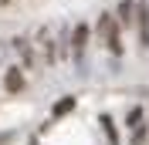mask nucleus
I'll return each mask as SVG.
<instances>
[{
    "instance_id": "8",
    "label": "nucleus",
    "mask_w": 149,
    "mask_h": 145,
    "mask_svg": "<svg viewBox=\"0 0 149 145\" xmlns=\"http://www.w3.org/2000/svg\"><path fill=\"white\" fill-rule=\"evenodd\" d=\"M10 44H14V51H17L20 57H24V64H27V68H34V51H31V44L24 41V37H14Z\"/></svg>"
},
{
    "instance_id": "4",
    "label": "nucleus",
    "mask_w": 149,
    "mask_h": 145,
    "mask_svg": "<svg viewBox=\"0 0 149 145\" xmlns=\"http://www.w3.org/2000/svg\"><path fill=\"white\" fill-rule=\"evenodd\" d=\"M98 34H102L105 44L119 34V20H115V14H109V10H102V14H98Z\"/></svg>"
},
{
    "instance_id": "5",
    "label": "nucleus",
    "mask_w": 149,
    "mask_h": 145,
    "mask_svg": "<svg viewBox=\"0 0 149 145\" xmlns=\"http://www.w3.org/2000/svg\"><path fill=\"white\" fill-rule=\"evenodd\" d=\"M136 30H139V44L149 47V3L139 0V20H136Z\"/></svg>"
},
{
    "instance_id": "9",
    "label": "nucleus",
    "mask_w": 149,
    "mask_h": 145,
    "mask_svg": "<svg viewBox=\"0 0 149 145\" xmlns=\"http://www.w3.org/2000/svg\"><path fill=\"white\" fill-rule=\"evenodd\" d=\"M68 111H74V98H71V95H65L61 101H54V108H51V115H54V118H65Z\"/></svg>"
},
{
    "instance_id": "14",
    "label": "nucleus",
    "mask_w": 149,
    "mask_h": 145,
    "mask_svg": "<svg viewBox=\"0 0 149 145\" xmlns=\"http://www.w3.org/2000/svg\"><path fill=\"white\" fill-rule=\"evenodd\" d=\"M0 3H7V0H0Z\"/></svg>"
},
{
    "instance_id": "13",
    "label": "nucleus",
    "mask_w": 149,
    "mask_h": 145,
    "mask_svg": "<svg viewBox=\"0 0 149 145\" xmlns=\"http://www.w3.org/2000/svg\"><path fill=\"white\" fill-rule=\"evenodd\" d=\"M10 142V132H0V145H7Z\"/></svg>"
},
{
    "instance_id": "7",
    "label": "nucleus",
    "mask_w": 149,
    "mask_h": 145,
    "mask_svg": "<svg viewBox=\"0 0 149 145\" xmlns=\"http://www.w3.org/2000/svg\"><path fill=\"white\" fill-rule=\"evenodd\" d=\"M98 125H102V132H105V138H109V145H119V132H115V122H112V115H98Z\"/></svg>"
},
{
    "instance_id": "12",
    "label": "nucleus",
    "mask_w": 149,
    "mask_h": 145,
    "mask_svg": "<svg viewBox=\"0 0 149 145\" xmlns=\"http://www.w3.org/2000/svg\"><path fill=\"white\" fill-rule=\"evenodd\" d=\"M105 47H109L112 54L119 57V54H122V37H119V34H115V37H112V41H109V44H105Z\"/></svg>"
},
{
    "instance_id": "6",
    "label": "nucleus",
    "mask_w": 149,
    "mask_h": 145,
    "mask_svg": "<svg viewBox=\"0 0 149 145\" xmlns=\"http://www.w3.org/2000/svg\"><path fill=\"white\" fill-rule=\"evenodd\" d=\"M3 88H7L10 95H20V91H24V71H20V68H7V74H3Z\"/></svg>"
},
{
    "instance_id": "2",
    "label": "nucleus",
    "mask_w": 149,
    "mask_h": 145,
    "mask_svg": "<svg viewBox=\"0 0 149 145\" xmlns=\"http://www.w3.org/2000/svg\"><path fill=\"white\" fill-rule=\"evenodd\" d=\"M115 17H119V27H136V20H139V0H122Z\"/></svg>"
},
{
    "instance_id": "11",
    "label": "nucleus",
    "mask_w": 149,
    "mask_h": 145,
    "mask_svg": "<svg viewBox=\"0 0 149 145\" xmlns=\"http://www.w3.org/2000/svg\"><path fill=\"white\" fill-rule=\"evenodd\" d=\"M146 138H149V128L142 125V128H132V145H146Z\"/></svg>"
},
{
    "instance_id": "1",
    "label": "nucleus",
    "mask_w": 149,
    "mask_h": 145,
    "mask_svg": "<svg viewBox=\"0 0 149 145\" xmlns=\"http://www.w3.org/2000/svg\"><path fill=\"white\" fill-rule=\"evenodd\" d=\"M88 24H74L71 27V61L78 71H85V47H88Z\"/></svg>"
},
{
    "instance_id": "3",
    "label": "nucleus",
    "mask_w": 149,
    "mask_h": 145,
    "mask_svg": "<svg viewBox=\"0 0 149 145\" xmlns=\"http://www.w3.org/2000/svg\"><path fill=\"white\" fill-rule=\"evenodd\" d=\"M37 41H41V51H44V64H54V61H58L54 30H51V27H41V30H37Z\"/></svg>"
},
{
    "instance_id": "10",
    "label": "nucleus",
    "mask_w": 149,
    "mask_h": 145,
    "mask_svg": "<svg viewBox=\"0 0 149 145\" xmlns=\"http://www.w3.org/2000/svg\"><path fill=\"white\" fill-rule=\"evenodd\" d=\"M125 122H129L132 128H142V122H146V115H142V108H129V115H125Z\"/></svg>"
}]
</instances>
